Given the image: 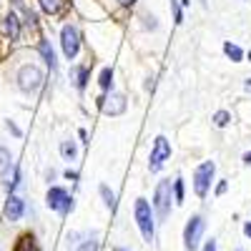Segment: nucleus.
<instances>
[{
	"instance_id": "1",
	"label": "nucleus",
	"mask_w": 251,
	"mask_h": 251,
	"mask_svg": "<svg viewBox=\"0 0 251 251\" xmlns=\"http://www.w3.org/2000/svg\"><path fill=\"white\" fill-rule=\"evenodd\" d=\"M133 216H136V224L141 228V236L143 241H153L156 236V219H153V203H149L146 199H136V206H133Z\"/></svg>"
},
{
	"instance_id": "2",
	"label": "nucleus",
	"mask_w": 251,
	"mask_h": 251,
	"mask_svg": "<svg viewBox=\"0 0 251 251\" xmlns=\"http://www.w3.org/2000/svg\"><path fill=\"white\" fill-rule=\"evenodd\" d=\"M171 199H174V183H171V178L158 181L156 194H153V211H156L158 221L169 219V214H171Z\"/></svg>"
},
{
	"instance_id": "3",
	"label": "nucleus",
	"mask_w": 251,
	"mask_h": 251,
	"mask_svg": "<svg viewBox=\"0 0 251 251\" xmlns=\"http://www.w3.org/2000/svg\"><path fill=\"white\" fill-rule=\"evenodd\" d=\"M15 80H18V88L23 91V93H35V91H40V86H43L46 75H43V71H40L38 66L28 63V66H23V68L18 71Z\"/></svg>"
},
{
	"instance_id": "4",
	"label": "nucleus",
	"mask_w": 251,
	"mask_h": 251,
	"mask_svg": "<svg viewBox=\"0 0 251 251\" xmlns=\"http://www.w3.org/2000/svg\"><path fill=\"white\" fill-rule=\"evenodd\" d=\"M169 158H171V143H169V138H166V136H156V141L151 146V156H149V171L158 174Z\"/></svg>"
},
{
	"instance_id": "5",
	"label": "nucleus",
	"mask_w": 251,
	"mask_h": 251,
	"mask_svg": "<svg viewBox=\"0 0 251 251\" xmlns=\"http://www.w3.org/2000/svg\"><path fill=\"white\" fill-rule=\"evenodd\" d=\"M214 174H216V163L214 161H203L201 166H196L194 171V191L199 199H203L211 188V181H214Z\"/></svg>"
},
{
	"instance_id": "6",
	"label": "nucleus",
	"mask_w": 251,
	"mask_h": 251,
	"mask_svg": "<svg viewBox=\"0 0 251 251\" xmlns=\"http://www.w3.org/2000/svg\"><path fill=\"white\" fill-rule=\"evenodd\" d=\"M203 231H206L203 216H191V219H188V224L183 228V246H186V251H196L201 246Z\"/></svg>"
},
{
	"instance_id": "7",
	"label": "nucleus",
	"mask_w": 251,
	"mask_h": 251,
	"mask_svg": "<svg viewBox=\"0 0 251 251\" xmlns=\"http://www.w3.org/2000/svg\"><path fill=\"white\" fill-rule=\"evenodd\" d=\"M46 206L50 208V211L68 214L71 208H73V199H71V194L63 186H50L48 194H46Z\"/></svg>"
},
{
	"instance_id": "8",
	"label": "nucleus",
	"mask_w": 251,
	"mask_h": 251,
	"mask_svg": "<svg viewBox=\"0 0 251 251\" xmlns=\"http://www.w3.org/2000/svg\"><path fill=\"white\" fill-rule=\"evenodd\" d=\"M60 48H63V55L68 60H73L80 50V30L75 25H63L60 30Z\"/></svg>"
},
{
	"instance_id": "9",
	"label": "nucleus",
	"mask_w": 251,
	"mask_h": 251,
	"mask_svg": "<svg viewBox=\"0 0 251 251\" xmlns=\"http://www.w3.org/2000/svg\"><path fill=\"white\" fill-rule=\"evenodd\" d=\"M98 106L103 113L108 116H121L126 111V96L123 93H111V96H100L98 98Z\"/></svg>"
},
{
	"instance_id": "10",
	"label": "nucleus",
	"mask_w": 251,
	"mask_h": 251,
	"mask_svg": "<svg viewBox=\"0 0 251 251\" xmlns=\"http://www.w3.org/2000/svg\"><path fill=\"white\" fill-rule=\"evenodd\" d=\"M0 33H3L10 43H15V40H20V20L15 13H8L3 20H0Z\"/></svg>"
},
{
	"instance_id": "11",
	"label": "nucleus",
	"mask_w": 251,
	"mask_h": 251,
	"mask_svg": "<svg viewBox=\"0 0 251 251\" xmlns=\"http://www.w3.org/2000/svg\"><path fill=\"white\" fill-rule=\"evenodd\" d=\"M23 214H25V201L20 196H15V194H10V199L5 203V219L8 221H18Z\"/></svg>"
},
{
	"instance_id": "12",
	"label": "nucleus",
	"mask_w": 251,
	"mask_h": 251,
	"mask_svg": "<svg viewBox=\"0 0 251 251\" xmlns=\"http://www.w3.org/2000/svg\"><path fill=\"white\" fill-rule=\"evenodd\" d=\"M13 169H15V163H13V153L8 151V149H3L0 146V176H3L5 181L10 178V174H13Z\"/></svg>"
},
{
	"instance_id": "13",
	"label": "nucleus",
	"mask_w": 251,
	"mask_h": 251,
	"mask_svg": "<svg viewBox=\"0 0 251 251\" xmlns=\"http://www.w3.org/2000/svg\"><path fill=\"white\" fill-rule=\"evenodd\" d=\"M88 75H91V68H88V66H75V68H73V78H75V88H78V91H86Z\"/></svg>"
},
{
	"instance_id": "14",
	"label": "nucleus",
	"mask_w": 251,
	"mask_h": 251,
	"mask_svg": "<svg viewBox=\"0 0 251 251\" xmlns=\"http://www.w3.org/2000/svg\"><path fill=\"white\" fill-rule=\"evenodd\" d=\"M38 5L48 15H58L63 8H66V0H38Z\"/></svg>"
},
{
	"instance_id": "15",
	"label": "nucleus",
	"mask_w": 251,
	"mask_h": 251,
	"mask_svg": "<svg viewBox=\"0 0 251 251\" xmlns=\"http://www.w3.org/2000/svg\"><path fill=\"white\" fill-rule=\"evenodd\" d=\"M38 50H40V55H43L46 66H48V68L53 71V68H55V53H53V48H50V40H40Z\"/></svg>"
},
{
	"instance_id": "16",
	"label": "nucleus",
	"mask_w": 251,
	"mask_h": 251,
	"mask_svg": "<svg viewBox=\"0 0 251 251\" xmlns=\"http://www.w3.org/2000/svg\"><path fill=\"white\" fill-rule=\"evenodd\" d=\"M98 88H100L103 93H108V91L113 88V68H103V71H100V75H98Z\"/></svg>"
},
{
	"instance_id": "17",
	"label": "nucleus",
	"mask_w": 251,
	"mask_h": 251,
	"mask_svg": "<svg viewBox=\"0 0 251 251\" xmlns=\"http://www.w3.org/2000/svg\"><path fill=\"white\" fill-rule=\"evenodd\" d=\"M13 251H38V244H35V239L30 234H25V236H20L15 241V249Z\"/></svg>"
},
{
	"instance_id": "18",
	"label": "nucleus",
	"mask_w": 251,
	"mask_h": 251,
	"mask_svg": "<svg viewBox=\"0 0 251 251\" xmlns=\"http://www.w3.org/2000/svg\"><path fill=\"white\" fill-rule=\"evenodd\" d=\"M224 53L231 58L234 63H241V60H244V50H241L236 43H231V40H226V43H224Z\"/></svg>"
},
{
	"instance_id": "19",
	"label": "nucleus",
	"mask_w": 251,
	"mask_h": 251,
	"mask_svg": "<svg viewBox=\"0 0 251 251\" xmlns=\"http://www.w3.org/2000/svg\"><path fill=\"white\" fill-rule=\"evenodd\" d=\"M98 191H100V196H103V203H106V206L111 208V211H116V206H118V201H116V194L111 191V188H108L106 183H100V188H98Z\"/></svg>"
},
{
	"instance_id": "20",
	"label": "nucleus",
	"mask_w": 251,
	"mask_h": 251,
	"mask_svg": "<svg viewBox=\"0 0 251 251\" xmlns=\"http://www.w3.org/2000/svg\"><path fill=\"white\" fill-rule=\"evenodd\" d=\"M60 153H63V158H66V161H73L75 153H78L75 143H73V141H63V143H60Z\"/></svg>"
},
{
	"instance_id": "21",
	"label": "nucleus",
	"mask_w": 251,
	"mask_h": 251,
	"mask_svg": "<svg viewBox=\"0 0 251 251\" xmlns=\"http://www.w3.org/2000/svg\"><path fill=\"white\" fill-rule=\"evenodd\" d=\"M211 121H214V126L224 128V126H228V123H231V113H228V111H216Z\"/></svg>"
},
{
	"instance_id": "22",
	"label": "nucleus",
	"mask_w": 251,
	"mask_h": 251,
	"mask_svg": "<svg viewBox=\"0 0 251 251\" xmlns=\"http://www.w3.org/2000/svg\"><path fill=\"white\" fill-rule=\"evenodd\" d=\"M183 196H186L183 178H176V181H174V201H176V203H183Z\"/></svg>"
},
{
	"instance_id": "23",
	"label": "nucleus",
	"mask_w": 251,
	"mask_h": 251,
	"mask_svg": "<svg viewBox=\"0 0 251 251\" xmlns=\"http://www.w3.org/2000/svg\"><path fill=\"white\" fill-rule=\"evenodd\" d=\"M18 186H20V169L15 166V169H13V174H10V178L5 181V188H8V191L13 194V191H15Z\"/></svg>"
},
{
	"instance_id": "24",
	"label": "nucleus",
	"mask_w": 251,
	"mask_h": 251,
	"mask_svg": "<svg viewBox=\"0 0 251 251\" xmlns=\"http://www.w3.org/2000/svg\"><path fill=\"white\" fill-rule=\"evenodd\" d=\"M171 10H174V23L181 25V23H183V10H181V3H178V0H171Z\"/></svg>"
},
{
	"instance_id": "25",
	"label": "nucleus",
	"mask_w": 251,
	"mask_h": 251,
	"mask_svg": "<svg viewBox=\"0 0 251 251\" xmlns=\"http://www.w3.org/2000/svg\"><path fill=\"white\" fill-rule=\"evenodd\" d=\"M78 251H98V239L96 236H91V239H86L80 244V249Z\"/></svg>"
},
{
	"instance_id": "26",
	"label": "nucleus",
	"mask_w": 251,
	"mask_h": 251,
	"mask_svg": "<svg viewBox=\"0 0 251 251\" xmlns=\"http://www.w3.org/2000/svg\"><path fill=\"white\" fill-rule=\"evenodd\" d=\"M5 128H8V131H10V133H13L15 138H20V136H23V131H20V128H18V126L13 123V121H8V123H5Z\"/></svg>"
},
{
	"instance_id": "27",
	"label": "nucleus",
	"mask_w": 251,
	"mask_h": 251,
	"mask_svg": "<svg viewBox=\"0 0 251 251\" xmlns=\"http://www.w3.org/2000/svg\"><path fill=\"white\" fill-rule=\"evenodd\" d=\"M226 188H228V183H226V181H219V186H216V196H224V194H226Z\"/></svg>"
},
{
	"instance_id": "28",
	"label": "nucleus",
	"mask_w": 251,
	"mask_h": 251,
	"mask_svg": "<svg viewBox=\"0 0 251 251\" xmlns=\"http://www.w3.org/2000/svg\"><path fill=\"white\" fill-rule=\"evenodd\" d=\"M203 251H219L216 241H214V239H211V241H206V244H203Z\"/></svg>"
},
{
	"instance_id": "29",
	"label": "nucleus",
	"mask_w": 251,
	"mask_h": 251,
	"mask_svg": "<svg viewBox=\"0 0 251 251\" xmlns=\"http://www.w3.org/2000/svg\"><path fill=\"white\" fill-rule=\"evenodd\" d=\"M136 3H138V0H118V5H123V8H131Z\"/></svg>"
},
{
	"instance_id": "30",
	"label": "nucleus",
	"mask_w": 251,
	"mask_h": 251,
	"mask_svg": "<svg viewBox=\"0 0 251 251\" xmlns=\"http://www.w3.org/2000/svg\"><path fill=\"white\" fill-rule=\"evenodd\" d=\"M66 178H68V181H78V171H71V169H68V171H66Z\"/></svg>"
},
{
	"instance_id": "31",
	"label": "nucleus",
	"mask_w": 251,
	"mask_h": 251,
	"mask_svg": "<svg viewBox=\"0 0 251 251\" xmlns=\"http://www.w3.org/2000/svg\"><path fill=\"white\" fill-rule=\"evenodd\" d=\"M13 5H15L18 10H25V3H23V0H13Z\"/></svg>"
},
{
	"instance_id": "32",
	"label": "nucleus",
	"mask_w": 251,
	"mask_h": 251,
	"mask_svg": "<svg viewBox=\"0 0 251 251\" xmlns=\"http://www.w3.org/2000/svg\"><path fill=\"white\" fill-rule=\"evenodd\" d=\"M244 234H246V236H249V239H251V221H249V224H246V226H244Z\"/></svg>"
},
{
	"instance_id": "33",
	"label": "nucleus",
	"mask_w": 251,
	"mask_h": 251,
	"mask_svg": "<svg viewBox=\"0 0 251 251\" xmlns=\"http://www.w3.org/2000/svg\"><path fill=\"white\" fill-rule=\"evenodd\" d=\"M244 163H251V151H246V153H244Z\"/></svg>"
},
{
	"instance_id": "34",
	"label": "nucleus",
	"mask_w": 251,
	"mask_h": 251,
	"mask_svg": "<svg viewBox=\"0 0 251 251\" xmlns=\"http://www.w3.org/2000/svg\"><path fill=\"white\" fill-rule=\"evenodd\" d=\"M244 86H246V91H251V78H249V80L244 83Z\"/></svg>"
},
{
	"instance_id": "35",
	"label": "nucleus",
	"mask_w": 251,
	"mask_h": 251,
	"mask_svg": "<svg viewBox=\"0 0 251 251\" xmlns=\"http://www.w3.org/2000/svg\"><path fill=\"white\" fill-rule=\"evenodd\" d=\"M113 251H128V249H123V246H116V249H113Z\"/></svg>"
},
{
	"instance_id": "36",
	"label": "nucleus",
	"mask_w": 251,
	"mask_h": 251,
	"mask_svg": "<svg viewBox=\"0 0 251 251\" xmlns=\"http://www.w3.org/2000/svg\"><path fill=\"white\" fill-rule=\"evenodd\" d=\"M201 5H203V8H206V0H201Z\"/></svg>"
},
{
	"instance_id": "37",
	"label": "nucleus",
	"mask_w": 251,
	"mask_h": 251,
	"mask_svg": "<svg viewBox=\"0 0 251 251\" xmlns=\"http://www.w3.org/2000/svg\"><path fill=\"white\" fill-rule=\"evenodd\" d=\"M249 60H251V53H249Z\"/></svg>"
},
{
	"instance_id": "38",
	"label": "nucleus",
	"mask_w": 251,
	"mask_h": 251,
	"mask_svg": "<svg viewBox=\"0 0 251 251\" xmlns=\"http://www.w3.org/2000/svg\"><path fill=\"white\" fill-rule=\"evenodd\" d=\"M236 251H241V249H236Z\"/></svg>"
}]
</instances>
